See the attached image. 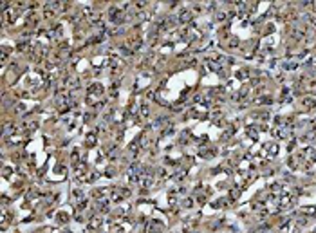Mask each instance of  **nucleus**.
<instances>
[{"label":"nucleus","mask_w":316,"mask_h":233,"mask_svg":"<svg viewBox=\"0 0 316 233\" xmlns=\"http://www.w3.org/2000/svg\"><path fill=\"white\" fill-rule=\"evenodd\" d=\"M87 226H89V230H92V231H94V230H98V228L101 226V219H99V217H92V219L89 221Z\"/></svg>","instance_id":"obj_1"},{"label":"nucleus","mask_w":316,"mask_h":233,"mask_svg":"<svg viewBox=\"0 0 316 233\" xmlns=\"http://www.w3.org/2000/svg\"><path fill=\"white\" fill-rule=\"evenodd\" d=\"M85 145H87V147H94L96 145V132H89V134L85 136Z\"/></svg>","instance_id":"obj_2"},{"label":"nucleus","mask_w":316,"mask_h":233,"mask_svg":"<svg viewBox=\"0 0 316 233\" xmlns=\"http://www.w3.org/2000/svg\"><path fill=\"white\" fill-rule=\"evenodd\" d=\"M107 195H108V188H99V190L94 191V197H96V199H105Z\"/></svg>","instance_id":"obj_3"},{"label":"nucleus","mask_w":316,"mask_h":233,"mask_svg":"<svg viewBox=\"0 0 316 233\" xmlns=\"http://www.w3.org/2000/svg\"><path fill=\"white\" fill-rule=\"evenodd\" d=\"M56 217H58V222H60V224H65L67 221H69V215H67L65 212H60Z\"/></svg>","instance_id":"obj_4"},{"label":"nucleus","mask_w":316,"mask_h":233,"mask_svg":"<svg viewBox=\"0 0 316 233\" xmlns=\"http://www.w3.org/2000/svg\"><path fill=\"white\" fill-rule=\"evenodd\" d=\"M179 20H181V22H186V20H190V11H181Z\"/></svg>","instance_id":"obj_5"},{"label":"nucleus","mask_w":316,"mask_h":233,"mask_svg":"<svg viewBox=\"0 0 316 233\" xmlns=\"http://www.w3.org/2000/svg\"><path fill=\"white\" fill-rule=\"evenodd\" d=\"M24 110H25V103H18V105L15 107V112H16V114H20Z\"/></svg>","instance_id":"obj_6"},{"label":"nucleus","mask_w":316,"mask_h":233,"mask_svg":"<svg viewBox=\"0 0 316 233\" xmlns=\"http://www.w3.org/2000/svg\"><path fill=\"white\" fill-rule=\"evenodd\" d=\"M141 116H143V117H147V116H148V107H147V105L141 107Z\"/></svg>","instance_id":"obj_7"},{"label":"nucleus","mask_w":316,"mask_h":233,"mask_svg":"<svg viewBox=\"0 0 316 233\" xmlns=\"http://www.w3.org/2000/svg\"><path fill=\"white\" fill-rule=\"evenodd\" d=\"M182 206H186V208H190V206H191V199H186V201L182 202Z\"/></svg>","instance_id":"obj_8"}]
</instances>
